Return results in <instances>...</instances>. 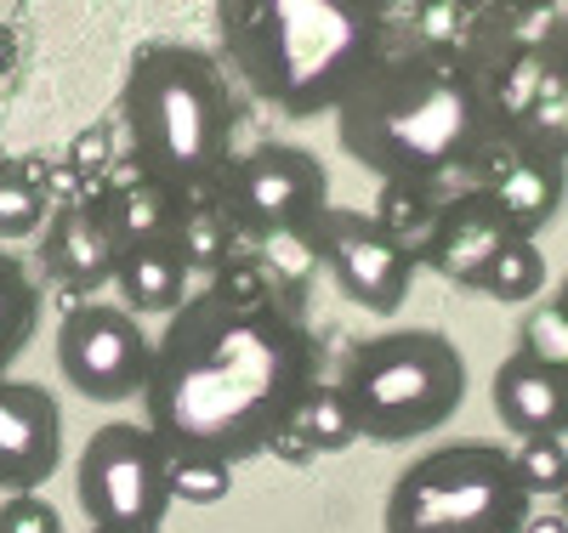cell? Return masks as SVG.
Masks as SVG:
<instances>
[{
	"mask_svg": "<svg viewBox=\"0 0 568 533\" xmlns=\"http://www.w3.org/2000/svg\"><path fill=\"white\" fill-rule=\"evenodd\" d=\"M307 245H313L318 267L329 273V284H336L358 312L398 318V307L409 301L420 256H415V245H404L393 227L375 222V211L329 205V216L307 233Z\"/></svg>",
	"mask_w": 568,
	"mask_h": 533,
	"instance_id": "10",
	"label": "cell"
},
{
	"mask_svg": "<svg viewBox=\"0 0 568 533\" xmlns=\"http://www.w3.org/2000/svg\"><path fill=\"white\" fill-rule=\"evenodd\" d=\"M562 516H568V489H562Z\"/></svg>",
	"mask_w": 568,
	"mask_h": 533,
	"instance_id": "35",
	"label": "cell"
},
{
	"mask_svg": "<svg viewBox=\"0 0 568 533\" xmlns=\"http://www.w3.org/2000/svg\"><path fill=\"white\" fill-rule=\"evenodd\" d=\"M91 211L103 216V227L114 233V245L131 250V245H160V238H176V222H182V199L165 193L160 182H149L136 165L131 176H103L91 187Z\"/></svg>",
	"mask_w": 568,
	"mask_h": 533,
	"instance_id": "16",
	"label": "cell"
},
{
	"mask_svg": "<svg viewBox=\"0 0 568 533\" xmlns=\"http://www.w3.org/2000/svg\"><path fill=\"white\" fill-rule=\"evenodd\" d=\"M484 296L489 301H511V307H535L546 296V256H540L535 238H517V245L495 262Z\"/></svg>",
	"mask_w": 568,
	"mask_h": 533,
	"instance_id": "22",
	"label": "cell"
},
{
	"mask_svg": "<svg viewBox=\"0 0 568 533\" xmlns=\"http://www.w3.org/2000/svg\"><path fill=\"white\" fill-rule=\"evenodd\" d=\"M216 211L233 222L245 245H284L307 238L329 216V171L296 142H256L233 160L216 187Z\"/></svg>",
	"mask_w": 568,
	"mask_h": 533,
	"instance_id": "8",
	"label": "cell"
},
{
	"mask_svg": "<svg viewBox=\"0 0 568 533\" xmlns=\"http://www.w3.org/2000/svg\"><path fill=\"white\" fill-rule=\"evenodd\" d=\"M529 522L535 494L500 443L426 449L382 500V533H524Z\"/></svg>",
	"mask_w": 568,
	"mask_h": 533,
	"instance_id": "6",
	"label": "cell"
},
{
	"mask_svg": "<svg viewBox=\"0 0 568 533\" xmlns=\"http://www.w3.org/2000/svg\"><path fill=\"white\" fill-rule=\"evenodd\" d=\"M12 63H18V40H12L7 23H0V74H12Z\"/></svg>",
	"mask_w": 568,
	"mask_h": 533,
	"instance_id": "30",
	"label": "cell"
},
{
	"mask_svg": "<svg viewBox=\"0 0 568 533\" xmlns=\"http://www.w3.org/2000/svg\"><path fill=\"white\" fill-rule=\"evenodd\" d=\"M267 454H278V460H291V465H307V460H313V449H307V438H302L296 426H284L278 438L267 443Z\"/></svg>",
	"mask_w": 568,
	"mask_h": 533,
	"instance_id": "29",
	"label": "cell"
},
{
	"mask_svg": "<svg viewBox=\"0 0 568 533\" xmlns=\"http://www.w3.org/2000/svg\"><path fill=\"white\" fill-rule=\"evenodd\" d=\"M12 160H18V154H7V142H0V182L12 176Z\"/></svg>",
	"mask_w": 568,
	"mask_h": 533,
	"instance_id": "33",
	"label": "cell"
},
{
	"mask_svg": "<svg viewBox=\"0 0 568 533\" xmlns=\"http://www.w3.org/2000/svg\"><path fill=\"white\" fill-rule=\"evenodd\" d=\"M80 516L98 533H154L171 511V454L149 426L109 420L85 438L74 465Z\"/></svg>",
	"mask_w": 568,
	"mask_h": 533,
	"instance_id": "7",
	"label": "cell"
},
{
	"mask_svg": "<svg viewBox=\"0 0 568 533\" xmlns=\"http://www.w3.org/2000/svg\"><path fill=\"white\" fill-rule=\"evenodd\" d=\"M342 392L369 443H415L460 414L466 403V358L444 329H382L347 347Z\"/></svg>",
	"mask_w": 568,
	"mask_h": 533,
	"instance_id": "5",
	"label": "cell"
},
{
	"mask_svg": "<svg viewBox=\"0 0 568 533\" xmlns=\"http://www.w3.org/2000/svg\"><path fill=\"white\" fill-rule=\"evenodd\" d=\"M291 426L307 438V449H313V454H342V449H353V443L364 438L342 386H313V392L302 398V409H296V420H291Z\"/></svg>",
	"mask_w": 568,
	"mask_h": 533,
	"instance_id": "20",
	"label": "cell"
},
{
	"mask_svg": "<svg viewBox=\"0 0 568 533\" xmlns=\"http://www.w3.org/2000/svg\"><path fill=\"white\" fill-rule=\"evenodd\" d=\"M85 533H98V527H85Z\"/></svg>",
	"mask_w": 568,
	"mask_h": 533,
	"instance_id": "36",
	"label": "cell"
},
{
	"mask_svg": "<svg viewBox=\"0 0 568 533\" xmlns=\"http://www.w3.org/2000/svg\"><path fill=\"white\" fill-rule=\"evenodd\" d=\"M222 63L284 120L342 114L393 52V23L369 0H222Z\"/></svg>",
	"mask_w": 568,
	"mask_h": 533,
	"instance_id": "3",
	"label": "cell"
},
{
	"mask_svg": "<svg viewBox=\"0 0 568 533\" xmlns=\"http://www.w3.org/2000/svg\"><path fill=\"white\" fill-rule=\"evenodd\" d=\"M557 307L568 312V273H562V284H557Z\"/></svg>",
	"mask_w": 568,
	"mask_h": 533,
	"instance_id": "34",
	"label": "cell"
},
{
	"mask_svg": "<svg viewBox=\"0 0 568 533\" xmlns=\"http://www.w3.org/2000/svg\"><path fill=\"white\" fill-rule=\"evenodd\" d=\"M154 335L120 301H80L58 324V369L85 403H125L149 392Z\"/></svg>",
	"mask_w": 568,
	"mask_h": 533,
	"instance_id": "9",
	"label": "cell"
},
{
	"mask_svg": "<svg viewBox=\"0 0 568 533\" xmlns=\"http://www.w3.org/2000/svg\"><path fill=\"white\" fill-rule=\"evenodd\" d=\"M524 533H568V516H562V511H557V516H535Z\"/></svg>",
	"mask_w": 568,
	"mask_h": 533,
	"instance_id": "31",
	"label": "cell"
},
{
	"mask_svg": "<svg viewBox=\"0 0 568 533\" xmlns=\"http://www.w3.org/2000/svg\"><path fill=\"white\" fill-rule=\"evenodd\" d=\"M40 267L52 284H63L80 307L85 296H98L103 284H114L120 245L91 205H58L45 233H40Z\"/></svg>",
	"mask_w": 568,
	"mask_h": 533,
	"instance_id": "14",
	"label": "cell"
},
{
	"mask_svg": "<svg viewBox=\"0 0 568 533\" xmlns=\"http://www.w3.org/2000/svg\"><path fill=\"white\" fill-rule=\"evenodd\" d=\"M63 460V409L34 380L0 375V489L40 494Z\"/></svg>",
	"mask_w": 568,
	"mask_h": 533,
	"instance_id": "12",
	"label": "cell"
},
{
	"mask_svg": "<svg viewBox=\"0 0 568 533\" xmlns=\"http://www.w3.org/2000/svg\"><path fill=\"white\" fill-rule=\"evenodd\" d=\"M517 352H529L551 369H568V312L557 307V296L524 307V318H517Z\"/></svg>",
	"mask_w": 568,
	"mask_h": 533,
	"instance_id": "23",
	"label": "cell"
},
{
	"mask_svg": "<svg viewBox=\"0 0 568 533\" xmlns=\"http://www.w3.org/2000/svg\"><path fill=\"white\" fill-rule=\"evenodd\" d=\"M34 324H40V289L18 256L0 250V375L34 341Z\"/></svg>",
	"mask_w": 568,
	"mask_h": 533,
	"instance_id": "19",
	"label": "cell"
},
{
	"mask_svg": "<svg viewBox=\"0 0 568 533\" xmlns=\"http://www.w3.org/2000/svg\"><path fill=\"white\" fill-rule=\"evenodd\" d=\"M557 52L568 58V7H562V23H557Z\"/></svg>",
	"mask_w": 568,
	"mask_h": 533,
	"instance_id": "32",
	"label": "cell"
},
{
	"mask_svg": "<svg viewBox=\"0 0 568 533\" xmlns=\"http://www.w3.org/2000/svg\"><path fill=\"white\" fill-rule=\"evenodd\" d=\"M171 494L187 505H222L233 494V465L216 460H171Z\"/></svg>",
	"mask_w": 568,
	"mask_h": 533,
	"instance_id": "26",
	"label": "cell"
},
{
	"mask_svg": "<svg viewBox=\"0 0 568 533\" xmlns=\"http://www.w3.org/2000/svg\"><path fill=\"white\" fill-rule=\"evenodd\" d=\"M517 245V233L500 222V211L489 205V193L478 187H466L455 193V199H444L433 233L420 238V267H433L438 278L460 284V289H478L484 296V284L495 273V262Z\"/></svg>",
	"mask_w": 568,
	"mask_h": 533,
	"instance_id": "13",
	"label": "cell"
},
{
	"mask_svg": "<svg viewBox=\"0 0 568 533\" xmlns=\"http://www.w3.org/2000/svg\"><path fill=\"white\" fill-rule=\"evenodd\" d=\"M0 533H69V527H63V511L45 494H7V505H0Z\"/></svg>",
	"mask_w": 568,
	"mask_h": 533,
	"instance_id": "27",
	"label": "cell"
},
{
	"mask_svg": "<svg viewBox=\"0 0 568 533\" xmlns=\"http://www.w3.org/2000/svg\"><path fill=\"white\" fill-rule=\"evenodd\" d=\"M495 103L466 52L438 45H393L336 114V142L353 165L387 182L444 187L471 176L495 148Z\"/></svg>",
	"mask_w": 568,
	"mask_h": 533,
	"instance_id": "2",
	"label": "cell"
},
{
	"mask_svg": "<svg viewBox=\"0 0 568 533\" xmlns=\"http://www.w3.org/2000/svg\"><path fill=\"white\" fill-rule=\"evenodd\" d=\"M154 533H165V527H154Z\"/></svg>",
	"mask_w": 568,
	"mask_h": 533,
	"instance_id": "37",
	"label": "cell"
},
{
	"mask_svg": "<svg viewBox=\"0 0 568 533\" xmlns=\"http://www.w3.org/2000/svg\"><path fill=\"white\" fill-rule=\"evenodd\" d=\"M489 403L517 443L562 438L568 431V369H551L529 352H511L489 380Z\"/></svg>",
	"mask_w": 568,
	"mask_h": 533,
	"instance_id": "15",
	"label": "cell"
},
{
	"mask_svg": "<svg viewBox=\"0 0 568 533\" xmlns=\"http://www.w3.org/2000/svg\"><path fill=\"white\" fill-rule=\"evenodd\" d=\"M85 182H103L109 176V160H114V125L109 120H98V125H85L74 142H69V154H63Z\"/></svg>",
	"mask_w": 568,
	"mask_h": 533,
	"instance_id": "28",
	"label": "cell"
},
{
	"mask_svg": "<svg viewBox=\"0 0 568 533\" xmlns=\"http://www.w3.org/2000/svg\"><path fill=\"white\" fill-rule=\"evenodd\" d=\"M131 165L182 205L216 199L233 171V85L227 69L187 40L142 45L120 85Z\"/></svg>",
	"mask_w": 568,
	"mask_h": 533,
	"instance_id": "4",
	"label": "cell"
},
{
	"mask_svg": "<svg viewBox=\"0 0 568 533\" xmlns=\"http://www.w3.org/2000/svg\"><path fill=\"white\" fill-rule=\"evenodd\" d=\"M313 386V335L278 301L267 256H240L165 324L142 426L171 460L240 465L296 420Z\"/></svg>",
	"mask_w": 568,
	"mask_h": 533,
	"instance_id": "1",
	"label": "cell"
},
{
	"mask_svg": "<svg viewBox=\"0 0 568 533\" xmlns=\"http://www.w3.org/2000/svg\"><path fill=\"white\" fill-rule=\"evenodd\" d=\"M240 245H245V238L233 233V222L216 211V199L187 205L182 222H176V250H182V262L194 267V273H205V278H216L227 262H240Z\"/></svg>",
	"mask_w": 568,
	"mask_h": 533,
	"instance_id": "18",
	"label": "cell"
},
{
	"mask_svg": "<svg viewBox=\"0 0 568 533\" xmlns=\"http://www.w3.org/2000/svg\"><path fill=\"white\" fill-rule=\"evenodd\" d=\"M471 187L489 193V205L517 238H540L568 199V160L495 136V148L471 171Z\"/></svg>",
	"mask_w": 568,
	"mask_h": 533,
	"instance_id": "11",
	"label": "cell"
},
{
	"mask_svg": "<svg viewBox=\"0 0 568 533\" xmlns=\"http://www.w3.org/2000/svg\"><path fill=\"white\" fill-rule=\"evenodd\" d=\"M511 460H517V471H524L529 494H557V500H562V489H568V443H562V438L517 443Z\"/></svg>",
	"mask_w": 568,
	"mask_h": 533,
	"instance_id": "25",
	"label": "cell"
},
{
	"mask_svg": "<svg viewBox=\"0 0 568 533\" xmlns=\"http://www.w3.org/2000/svg\"><path fill=\"white\" fill-rule=\"evenodd\" d=\"M438 211H444L438 187H420V182H387V187H382V205H375V222L393 227V233L404 238V245H415V250H420V238L433 233Z\"/></svg>",
	"mask_w": 568,
	"mask_h": 533,
	"instance_id": "21",
	"label": "cell"
},
{
	"mask_svg": "<svg viewBox=\"0 0 568 533\" xmlns=\"http://www.w3.org/2000/svg\"><path fill=\"white\" fill-rule=\"evenodd\" d=\"M114 289H120V307L125 312H154V318H176L187 301H194V267L182 262L176 238H160V245H131L120 250L114 267Z\"/></svg>",
	"mask_w": 568,
	"mask_h": 533,
	"instance_id": "17",
	"label": "cell"
},
{
	"mask_svg": "<svg viewBox=\"0 0 568 533\" xmlns=\"http://www.w3.org/2000/svg\"><path fill=\"white\" fill-rule=\"evenodd\" d=\"M52 211H58V205L45 199V193L23 187L18 176L0 182V238H34V233H45Z\"/></svg>",
	"mask_w": 568,
	"mask_h": 533,
	"instance_id": "24",
	"label": "cell"
}]
</instances>
